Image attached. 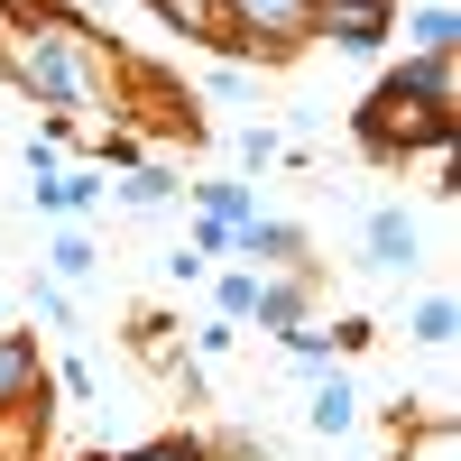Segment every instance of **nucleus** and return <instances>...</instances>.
Here are the masks:
<instances>
[{
	"instance_id": "f257e3e1",
	"label": "nucleus",
	"mask_w": 461,
	"mask_h": 461,
	"mask_svg": "<svg viewBox=\"0 0 461 461\" xmlns=\"http://www.w3.org/2000/svg\"><path fill=\"white\" fill-rule=\"evenodd\" d=\"M452 139V65L388 74L369 102V148H443Z\"/></svg>"
},
{
	"instance_id": "f03ea898",
	"label": "nucleus",
	"mask_w": 461,
	"mask_h": 461,
	"mask_svg": "<svg viewBox=\"0 0 461 461\" xmlns=\"http://www.w3.org/2000/svg\"><path fill=\"white\" fill-rule=\"evenodd\" d=\"M230 28H258L267 47H295L314 28V0H230Z\"/></svg>"
},
{
	"instance_id": "7ed1b4c3",
	"label": "nucleus",
	"mask_w": 461,
	"mask_h": 461,
	"mask_svg": "<svg viewBox=\"0 0 461 461\" xmlns=\"http://www.w3.org/2000/svg\"><path fill=\"white\" fill-rule=\"evenodd\" d=\"M314 19L341 37V47H378V28H388V0H314Z\"/></svg>"
},
{
	"instance_id": "20e7f679",
	"label": "nucleus",
	"mask_w": 461,
	"mask_h": 461,
	"mask_svg": "<svg viewBox=\"0 0 461 461\" xmlns=\"http://www.w3.org/2000/svg\"><path fill=\"white\" fill-rule=\"evenodd\" d=\"M37 388H47V369H37V351H28L19 332H0V415H10V406H28Z\"/></svg>"
},
{
	"instance_id": "39448f33",
	"label": "nucleus",
	"mask_w": 461,
	"mask_h": 461,
	"mask_svg": "<svg viewBox=\"0 0 461 461\" xmlns=\"http://www.w3.org/2000/svg\"><path fill=\"white\" fill-rule=\"evenodd\" d=\"M176 28H194L203 47H240V28H230V0H158Z\"/></svg>"
},
{
	"instance_id": "423d86ee",
	"label": "nucleus",
	"mask_w": 461,
	"mask_h": 461,
	"mask_svg": "<svg viewBox=\"0 0 461 461\" xmlns=\"http://www.w3.org/2000/svg\"><path fill=\"white\" fill-rule=\"evenodd\" d=\"M28 84L47 93V102H74V65H65V37H37V47H28Z\"/></svg>"
},
{
	"instance_id": "0eeeda50",
	"label": "nucleus",
	"mask_w": 461,
	"mask_h": 461,
	"mask_svg": "<svg viewBox=\"0 0 461 461\" xmlns=\"http://www.w3.org/2000/svg\"><path fill=\"white\" fill-rule=\"evenodd\" d=\"M369 258L378 267H415V221L406 212H369Z\"/></svg>"
},
{
	"instance_id": "6e6552de",
	"label": "nucleus",
	"mask_w": 461,
	"mask_h": 461,
	"mask_svg": "<svg viewBox=\"0 0 461 461\" xmlns=\"http://www.w3.org/2000/svg\"><path fill=\"white\" fill-rule=\"evenodd\" d=\"M351 415H360V397L341 388V378H323V388L304 397V425H314V434H351Z\"/></svg>"
},
{
	"instance_id": "1a4fd4ad",
	"label": "nucleus",
	"mask_w": 461,
	"mask_h": 461,
	"mask_svg": "<svg viewBox=\"0 0 461 461\" xmlns=\"http://www.w3.org/2000/svg\"><path fill=\"white\" fill-rule=\"evenodd\" d=\"M93 194H102L93 176H47V185H37V203H47V212H84Z\"/></svg>"
},
{
	"instance_id": "9d476101",
	"label": "nucleus",
	"mask_w": 461,
	"mask_h": 461,
	"mask_svg": "<svg viewBox=\"0 0 461 461\" xmlns=\"http://www.w3.org/2000/svg\"><path fill=\"white\" fill-rule=\"evenodd\" d=\"M415 341H425V351H443V341H452V295H434L425 314H415Z\"/></svg>"
},
{
	"instance_id": "9b49d317",
	"label": "nucleus",
	"mask_w": 461,
	"mask_h": 461,
	"mask_svg": "<svg viewBox=\"0 0 461 461\" xmlns=\"http://www.w3.org/2000/svg\"><path fill=\"white\" fill-rule=\"evenodd\" d=\"M249 314H258V323H277V332H286V323H295V286H258V304H249Z\"/></svg>"
},
{
	"instance_id": "f8f14e48",
	"label": "nucleus",
	"mask_w": 461,
	"mask_h": 461,
	"mask_svg": "<svg viewBox=\"0 0 461 461\" xmlns=\"http://www.w3.org/2000/svg\"><path fill=\"white\" fill-rule=\"evenodd\" d=\"M47 267H56V277H84V267H93V240H74V230H65V240L47 249Z\"/></svg>"
},
{
	"instance_id": "ddd939ff",
	"label": "nucleus",
	"mask_w": 461,
	"mask_h": 461,
	"mask_svg": "<svg viewBox=\"0 0 461 461\" xmlns=\"http://www.w3.org/2000/svg\"><path fill=\"white\" fill-rule=\"evenodd\" d=\"M130 461H212V452H194V443H148V452H130Z\"/></svg>"
}]
</instances>
